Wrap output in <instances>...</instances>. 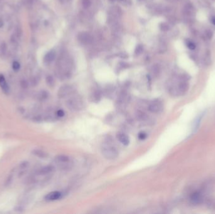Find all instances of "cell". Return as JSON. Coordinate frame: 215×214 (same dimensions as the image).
<instances>
[{
  "label": "cell",
  "instance_id": "8",
  "mask_svg": "<svg viewBox=\"0 0 215 214\" xmlns=\"http://www.w3.org/2000/svg\"><path fill=\"white\" fill-rule=\"evenodd\" d=\"M116 138L121 142V143L123 144V145H125V146L128 145L129 142H130V139H129L128 136L126 134L123 133L122 132H119L116 134Z\"/></svg>",
  "mask_w": 215,
  "mask_h": 214
},
{
  "label": "cell",
  "instance_id": "16",
  "mask_svg": "<svg viewBox=\"0 0 215 214\" xmlns=\"http://www.w3.org/2000/svg\"><path fill=\"white\" fill-rule=\"evenodd\" d=\"M186 44L187 45V47L190 50H194L196 47V44H195L192 40H189V39H187V40H186Z\"/></svg>",
  "mask_w": 215,
  "mask_h": 214
},
{
  "label": "cell",
  "instance_id": "18",
  "mask_svg": "<svg viewBox=\"0 0 215 214\" xmlns=\"http://www.w3.org/2000/svg\"><path fill=\"white\" fill-rule=\"evenodd\" d=\"M91 4V0H82V5L84 8H88Z\"/></svg>",
  "mask_w": 215,
  "mask_h": 214
},
{
  "label": "cell",
  "instance_id": "1",
  "mask_svg": "<svg viewBox=\"0 0 215 214\" xmlns=\"http://www.w3.org/2000/svg\"><path fill=\"white\" fill-rule=\"evenodd\" d=\"M101 150L103 155L108 160H115L118 156L116 148L109 142L103 144Z\"/></svg>",
  "mask_w": 215,
  "mask_h": 214
},
{
  "label": "cell",
  "instance_id": "22",
  "mask_svg": "<svg viewBox=\"0 0 215 214\" xmlns=\"http://www.w3.org/2000/svg\"><path fill=\"white\" fill-rule=\"evenodd\" d=\"M146 138H147V134H146V133H143V132H142V133H139V139H140V140H143V139H145Z\"/></svg>",
  "mask_w": 215,
  "mask_h": 214
},
{
  "label": "cell",
  "instance_id": "29",
  "mask_svg": "<svg viewBox=\"0 0 215 214\" xmlns=\"http://www.w3.org/2000/svg\"><path fill=\"white\" fill-rule=\"evenodd\" d=\"M140 1H141V0H140Z\"/></svg>",
  "mask_w": 215,
  "mask_h": 214
},
{
  "label": "cell",
  "instance_id": "21",
  "mask_svg": "<svg viewBox=\"0 0 215 214\" xmlns=\"http://www.w3.org/2000/svg\"><path fill=\"white\" fill-rule=\"evenodd\" d=\"M160 29L164 31H167L169 30V26L166 23H162L160 25Z\"/></svg>",
  "mask_w": 215,
  "mask_h": 214
},
{
  "label": "cell",
  "instance_id": "6",
  "mask_svg": "<svg viewBox=\"0 0 215 214\" xmlns=\"http://www.w3.org/2000/svg\"><path fill=\"white\" fill-rule=\"evenodd\" d=\"M190 200L193 204H199L203 201V194L200 192H195L191 195Z\"/></svg>",
  "mask_w": 215,
  "mask_h": 214
},
{
  "label": "cell",
  "instance_id": "3",
  "mask_svg": "<svg viewBox=\"0 0 215 214\" xmlns=\"http://www.w3.org/2000/svg\"><path fill=\"white\" fill-rule=\"evenodd\" d=\"M67 106L71 111H79L83 107L84 102L79 96H73L67 101Z\"/></svg>",
  "mask_w": 215,
  "mask_h": 214
},
{
  "label": "cell",
  "instance_id": "10",
  "mask_svg": "<svg viewBox=\"0 0 215 214\" xmlns=\"http://www.w3.org/2000/svg\"><path fill=\"white\" fill-rule=\"evenodd\" d=\"M79 40L81 42L83 43H90L91 42H92V38H91V35H89L87 33H81L79 35Z\"/></svg>",
  "mask_w": 215,
  "mask_h": 214
},
{
  "label": "cell",
  "instance_id": "17",
  "mask_svg": "<svg viewBox=\"0 0 215 214\" xmlns=\"http://www.w3.org/2000/svg\"><path fill=\"white\" fill-rule=\"evenodd\" d=\"M207 205L210 209H215V200L213 198H208L207 200Z\"/></svg>",
  "mask_w": 215,
  "mask_h": 214
},
{
  "label": "cell",
  "instance_id": "15",
  "mask_svg": "<svg viewBox=\"0 0 215 214\" xmlns=\"http://www.w3.org/2000/svg\"><path fill=\"white\" fill-rule=\"evenodd\" d=\"M33 153H34V154L37 156V157L39 158H46L47 157V154L42 150H34L33 151Z\"/></svg>",
  "mask_w": 215,
  "mask_h": 214
},
{
  "label": "cell",
  "instance_id": "12",
  "mask_svg": "<svg viewBox=\"0 0 215 214\" xmlns=\"http://www.w3.org/2000/svg\"><path fill=\"white\" fill-rule=\"evenodd\" d=\"M54 170V167L52 166H45L38 171L39 174H47L50 173L52 171Z\"/></svg>",
  "mask_w": 215,
  "mask_h": 214
},
{
  "label": "cell",
  "instance_id": "25",
  "mask_svg": "<svg viewBox=\"0 0 215 214\" xmlns=\"http://www.w3.org/2000/svg\"><path fill=\"white\" fill-rule=\"evenodd\" d=\"M47 82L49 84H52L53 83V79L51 77H48L47 78Z\"/></svg>",
  "mask_w": 215,
  "mask_h": 214
},
{
  "label": "cell",
  "instance_id": "7",
  "mask_svg": "<svg viewBox=\"0 0 215 214\" xmlns=\"http://www.w3.org/2000/svg\"><path fill=\"white\" fill-rule=\"evenodd\" d=\"M73 89L69 86H64L61 88L58 91V97L61 98H64L69 96L70 94H73Z\"/></svg>",
  "mask_w": 215,
  "mask_h": 214
},
{
  "label": "cell",
  "instance_id": "28",
  "mask_svg": "<svg viewBox=\"0 0 215 214\" xmlns=\"http://www.w3.org/2000/svg\"><path fill=\"white\" fill-rule=\"evenodd\" d=\"M109 1H115V0H109Z\"/></svg>",
  "mask_w": 215,
  "mask_h": 214
},
{
  "label": "cell",
  "instance_id": "26",
  "mask_svg": "<svg viewBox=\"0 0 215 214\" xmlns=\"http://www.w3.org/2000/svg\"><path fill=\"white\" fill-rule=\"evenodd\" d=\"M22 86H23V87H27V82H26L25 81H23L22 82Z\"/></svg>",
  "mask_w": 215,
  "mask_h": 214
},
{
  "label": "cell",
  "instance_id": "11",
  "mask_svg": "<svg viewBox=\"0 0 215 214\" xmlns=\"http://www.w3.org/2000/svg\"><path fill=\"white\" fill-rule=\"evenodd\" d=\"M0 86L5 93H8L9 87L5 80V78L2 74H0Z\"/></svg>",
  "mask_w": 215,
  "mask_h": 214
},
{
  "label": "cell",
  "instance_id": "24",
  "mask_svg": "<svg viewBox=\"0 0 215 214\" xmlns=\"http://www.w3.org/2000/svg\"><path fill=\"white\" fill-rule=\"evenodd\" d=\"M57 116H58V117H60V118H61V117L64 116V111H62V110L60 109V110H58V111H57Z\"/></svg>",
  "mask_w": 215,
  "mask_h": 214
},
{
  "label": "cell",
  "instance_id": "23",
  "mask_svg": "<svg viewBox=\"0 0 215 214\" xmlns=\"http://www.w3.org/2000/svg\"><path fill=\"white\" fill-rule=\"evenodd\" d=\"M206 37L209 39H211L213 37V32L211 30H208L206 31Z\"/></svg>",
  "mask_w": 215,
  "mask_h": 214
},
{
  "label": "cell",
  "instance_id": "20",
  "mask_svg": "<svg viewBox=\"0 0 215 214\" xmlns=\"http://www.w3.org/2000/svg\"><path fill=\"white\" fill-rule=\"evenodd\" d=\"M19 68H20V65H19V63L18 62L15 61L13 63V69L17 71L19 69Z\"/></svg>",
  "mask_w": 215,
  "mask_h": 214
},
{
  "label": "cell",
  "instance_id": "13",
  "mask_svg": "<svg viewBox=\"0 0 215 214\" xmlns=\"http://www.w3.org/2000/svg\"><path fill=\"white\" fill-rule=\"evenodd\" d=\"M205 113H201L198 118L196 119V121H195V122H194V128H193V133L196 132L197 131V129H198L199 126V125H200V122L201 121V119L202 118H203V117L204 116Z\"/></svg>",
  "mask_w": 215,
  "mask_h": 214
},
{
  "label": "cell",
  "instance_id": "27",
  "mask_svg": "<svg viewBox=\"0 0 215 214\" xmlns=\"http://www.w3.org/2000/svg\"><path fill=\"white\" fill-rule=\"evenodd\" d=\"M211 23L215 25V16H213L211 18Z\"/></svg>",
  "mask_w": 215,
  "mask_h": 214
},
{
  "label": "cell",
  "instance_id": "2",
  "mask_svg": "<svg viewBox=\"0 0 215 214\" xmlns=\"http://www.w3.org/2000/svg\"><path fill=\"white\" fill-rule=\"evenodd\" d=\"M189 89V83L186 78L182 79L178 84L176 87H171L170 89V92L172 94L174 95H181L184 94Z\"/></svg>",
  "mask_w": 215,
  "mask_h": 214
},
{
  "label": "cell",
  "instance_id": "9",
  "mask_svg": "<svg viewBox=\"0 0 215 214\" xmlns=\"http://www.w3.org/2000/svg\"><path fill=\"white\" fill-rule=\"evenodd\" d=\"M62 197V193L59 192L54 191L48 193L45 196V199L47 200H57L60 199Z\"/></svg>",
  "mask_w": 215,
  "mask_h": 214
},
{
  "label": "cell",
  "instance_id": "4",
  "mask_svg": "<svg viewBox=\"0 0 215 214\" xmlns=\"http://www.w3.org/2000/svg\"><path fill=\"white\" fill-rule=\"evenodd\" d=\"M164 109V106H163V103L160 100L156 99L152 101L150 104L148 109L150 112L152 113L158 114L161 113Z\"/></svg>",
  "mask_w": 215,
  "mask_h": 214
},
{
  "label": "cell",
  "instance_id": "14",
  "mask_svg": "<svg viewBox=\"0 0 215 214\" xmlns=\"http://www.w3.org/2000/svg\"><path fill=\"white\" fill-rule=\"evenodd\" d=\"M55 57V53L54 51L52 50V51H49V52L48 54H47L45 56L44 59L47 62H50L54 60Z\"/></svg>",
  "mask_w": 215,
  "mask_h": 214
},
{
  "label": "cell",
  "instance_id": "5",
  "mask_svg": "<svg viewBox=\"0 0 215 214\" xmlns=\"http://www.w3.org/2000/svg\"><path fill=\"white\" fill-rule=\"evenodd\" d=\"M55 160L57 163H60L62 165H63L62 168H65V169H67V166L71 164L70 158L67 157V156L65 155L58 156V157H57Z\"/></svg>",
  "mask_w": 215,
  "mask_h": 214
},
{
  "label": "cell",
  "instance_id": "19",
  "mask_svg": "<svg viewBox=\"0 0 215 214\" xmlns=\"http://www.w3.org/2000/svg\"><path fill=\"white\" fill-rule=\"evenodd\" d=\"M143 47L142 45H138L135 49V54L136 55H140L143 52Z\"/></svg>",
  "mask_w": 215,
  "mask_h": 214
}]
</instances>
